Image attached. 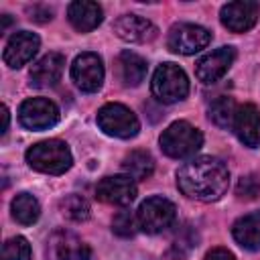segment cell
<instances>
[{
  "instance_id": "24",
  "label": "cell",
  "mask_w": 260,
  "mask_h": 260,
  "mask_svg": "<svg viewBox=\"0 0 260 260\" xmlns=\"http://www.w3.org/2000/svg\"><path fill=\"white\" fill-rule=\"evenodd\" d=\"M59 207L63 211L65 217L73 219V221H85L89 217V203L83 195H77V193H71V195H65L61 201H59Z\"/></svg>"
},
{
  "instance_id": "32",
  "label": "cell",
  "mask_w": 260,
  "mask_h": 260,
  "mask_svg": "<svg viewBox=\"0 0 260 260\" xmlns=\"http://www.w3.org/2000/svg\"><path fill=\"white\" fill-rule=\"evenodd\" d=\"M8 24H10V16H8V14H4V16H2V26H0V30L4 32V30L8 28Z\"/></svg>"
},
{
  "instance_id": "8",
  "label": "cell",
  "mask_w": 260,
  "mask_h": 260,
  "mask_svg": "<svg viewBox=\"0 0 260 260\" xmlns=\"http://www.w3.org/2000/svg\"><path fill=\"white\" fill-rule=\"evenodd\" d=\"M71 79L85 93L98 91L102 87V83H104V63H102V57L98 53H91V51L77 55L73 65H71Z\"/></svg>"
},
{
  "instance_id": "11",
  "label": "cell",
  "mask_w": 260,
  "mask_h": 260,
  "mask_svg": "<svg viewBox=\"0 0 260 260\" xmlns=\"http://www.w3.org/2000/svg\"><path fill=\"white\" fill-rule=\"evenodd\" d=\"M95 195L100 201L108 205L126 207L136 199V185H134V179H130L128 175L104 177L95 187Z\"/></svg>"
},
{
  "instance_id": "31",
  "label": "cell",
  "mask_w": 260,
  "mask_h": 260,
  "mask_svg": "<svg viewBox=\"0 0 260 260\" xmlns=\"http://www.w3.org/2000/svg\"><path fill=\"white\" fill-rule=\"evenodd\" d=\"M2 120H4L2 132H6V128H8V108H6V106H2Z\"/></svg>"
},
{
  "instance_id": "5",
  "label": "cell",
  "mask_w": 260,
  "mask_h": 260,
  "mask_svg": "<svg viewBox=\"0 0 260 260\" xmlns=\"http://www.w3.org/2000/svg\"><path fill=\"white\" fill-rule=\"evenodd\" d=\"M98 126L116 138H134L140 130L136 114L124 104H106L98 110Z\"/></svg>"
},
{
  "instance_id": "28",
  "label": "cell",
  "mask_w": 260,
  "mask_h": 260,
  "mask_svg": "<svg viewBox=\"0 0 260 260\" xmlns=\"http://www.w3.org/2000/svg\"><path fill=\"white\" fill-rule=\"evenodd\" d=\"M28 14H30V18L32 20H37V22H47V20H51L53 16V12H51V8H47V6H41V4H37V6H30L28 10H26Z\"/></svg>"
},
{
  "instance_id": "17",
  "label": "cell",
  "mask_w": 260,
  "mask_h": 260,
  "mask_svg": "<svg viewBox=\"0 0 260 260\" xmlns=\"http://www.w3.org/2000/svg\"><path fill=\"white\" fill-rule=\"evenodd\" d=\"M63 67H65V57L61 53H47L32 65L30 83L35 87H51L61 79Z\"/></svg>"
},
{
  "instance_id": "4",
  "label": "cell",
  "mask_w": 260,
  "mask_h": 260,
  "mask_svg": "<svg viewBox=\"0 0 260 260\" xmlns=\"http://www.w3.org/2000/svg\"><path fill=\"white\" fill-rule=\"evenodd\" d=\"M152 95L162 104H175L187 98L189 79L185 71L175 63H162L152 75Z\"/></svg>"
},
{
  "instance_id": "15",
  "label": "cell",
  "mask_w": 260,
  "mask_h": 260,
  "mask_svg": "<svg viewBox=\"0 0 260 260\" xmlns=\"http://www.w3.org/2000/svg\"><path fill=\"white\" fill-rule=\"evenodd\" d=\"M114 32L128 43H148L156 37V26L138 14H124L114 22Z\"/></svg>"
},
{
  "instance_id": "14",
  "label": "cell",
  "mask_w": 260,
  "mask_h": 260,
  "mask_svg": "<svg viewBox=\"0 0 260 260\" xmlns=\"http://www.w3.org/2000/svg\"><path fill=\"white\" fill-rule=\"evenodd\" d=\"M39 45H41V41H39V37H37L35 32L18 30V32H14V35L8 39V43H6V47H4L2 59H4V63H6L8 67L18 69V67L26 65V63L35 57V53L39 51Z\"/></svg>"
},
{
  "instance_id": "10",
  "label": "cell",
  "mask_w": 260,
  "mask_h": 260,
  "mask_svg": "<svg viewBox=\"0 0 260 260\" xmlns=\"http://www.w3.org/2000/svg\"><path fill=\"white\" fill-rule=\"evenodd\" d=\"M47 260H91V252L73 232L55 230L47 242Z\"/></svg>"
},
{
  "instance_id": "22",
  "label": "cell",
  "mask_w": 260,
  "mask_h": 260,
  "mask_svg": "<svg viewBox=\"0 0 260 260\" xmlns=\"http://www.w3.org/2000/svg\"><path fill=\"white\" fill-rule=\"evenodd\" d=\"M10 209H12V217L22 225L35 223L39 219V215H41V205H39L37 197L30 195V193H18L12 199Z\"/></svg>"
},
{
  "instance_id": "6",
  "label": "cell",
  "mask_w": 260,
  "mask_h": 260,
  "mask_svg": "<svg viewBox=\"0 0 260 260\" xmlns=\"http://www.w3.org/2000/svg\"><path fill=\"white\" fill-rule=\"evenodd\" d=\"M175 215H177L175 203L169 201L167 197L154 195L140 203V207L136 211V221L142 232L158 234V232L171 228V223L175 221Z\"/></svg>"
},
{
  "instance_id": "20",
  "label": "cell",
  "mask_w": 260,
  "mask_h": 260,
  "mask_svg": "<svg viewBox=\"0 0 260 260\" xmlns=\"http://www.w3.org/2000/svg\"><path fill=\"white\" fill-rule=\"evenodd\" d=\"M234 240L246 250H260V211L240 217L232 228Z\"/></svg>"
},
{
  "instance_id": "29",
  "label": "cell",
  "mask_w": 260,
  "mask_h": 260,
  "mask_svg": "<svg viewBox=\"0 0 260 260\" xmlns=\"http://www.w3.org/2000/svg\"><path fill=\"white\" fill-rule=\"evenodd\" d=\"M205 260H236V256L228 248H213L205 254Z\"/></svg>"
},
{
  "instance_id": "3",
  "label": "cell",
  "mask_w": 260,
  "mask_h": 260,
  "mask_svg": "<svg viewBox=\"0 0 260 260\" xmlns=\"http://www.w3.org/2000/svg\"><path fill=\"white\" fill-rule=\"evenodd\" d=\"M203 144V134L185 120L173 122L160 134V148L171 158H187L193 156Z\"/></svg>"
},
{
  "instance_id": "13",
  "label": "cell",
  "mask_w": 260,
  "mask_h": 260,
  "mask_svg": "<svg viewBox=\"0 0 260 260\" xmlns=\"http://www.w3.org/2000/svg\"><path fill=\"white\" fill-rule=\"evenodd\" d=\"M234 59H236L234 47H219V49L207 53L205 57H201L197 61L195 75L203 83H215L217 79H221L228 73V69L232 67Z\"/></svg>"
},
{
  "instance_id": "19",
  "label": "cell",
  "mask_w": 260,
  "mask_h": 260,
  "mask_svg": "<svg viewBox=\"0 0 260 260\" xmlns=\"http://www.w3.org/2000/svg\"><path fill=\"white\" fill-rule=\"evenodd\" d=\"M116 73L124 85H128V87L140 85L146 77V61L138 53L122 51L116 59Z\"/></svg>"
},
{
  "instance_id": "23",
  "label": "cell",
  "mask_w": 260,
  "mask_h": 260,
  "mask_svg": "<svg viewBox=\"0 0 260 260\" xmlns=\"http://www.w3.org/2000/svg\"><path fill=\"white\" fill-rule=\"evenodd\" d=\"M236 110L238 108H236V104H234L232 98L219 95L209 106V120L217 128H232L234 126V118H236Z\"/></svg>"
},
{
  "instance_id": "7",
  "label": "cell",
  "mask_w": 260,
  "mask_h": 260,
  "mask_svg": "<svg viewBox=\"0 0 260 260\" xmlns=\"http://www.w3.org/2000/svg\"><path fill=\"white\" fill-rule=\"evenodd\" d=\"M18 120L28 130H47L59 122V108L47 98H30L20 104Z\"/></svg>"
},
{
  "instance_id": "21",
  "label": "cell",
  "mask_w": 260,
  "mask_h": 260,
  "mask_svg": "<svg viewBox=\"0 0 260 260\" xmlns=\"http://www.w3.org/2000/svg\"><path fill=\"white\" fill-rule=\"evenodd\" d=\"M122 169L126 171V175L134 181H144L152 175L154 171V158L150 156V152L146 150H132L130 154L124 156L122 160Z\"/></svg>"
},
{
  "instance_id": "1",
  "label": "cell",
  "mask_w": 260,
  "mask_h": 260,
  "mask_svg": "<svg viewBox=\"0 0 260 260\" xmlns=\"http://www.w3.org/2000/svg\"><path fill=\"white\" fill-rule=\"evenodd\" d=\"M230 185L228 167L215 156H197L177 171V187L183 195L211 203L217 201Z\"/></svg>"
},
{
  "instance_id": "26",
  "label": "cell",
  "mask_w": 260,
  "mask_h": 260,
  "mask_svg": "<svg viewBox=\"0 0 260 260\" xmlns=\"http://www.w3.org/2000/svg\"><path fill=\"white\" fill-rule=\"evenodd\" d=\"M136 228H138V221H136V215H132L130 211H118L112 219V230L116 236L120 238H132L136 234Z\"/></svg>"
},
{
  "instance_id": "9",
  "label": "cell",
  "mask_w": 260,
  "mask_h": 260,
  "mask_svg": "<svg viewBox=\"0 0 260 260\" xmlns=\"http://www.w3.org/2000/svg\"><path fill=\"white\" fill-rule=\"evenodd\" d=\"M211 41V32L199 24H191V22H181L175 24L169 32V49L181 55H193L201 49H205Z\"/></svg>"
},
{
  "instance_id": "18",
  "label": "cell",
  "mask_w": 260,
  "mask_h": 260,
  "mask_svg": "<svg viewBox=\"0 0 260 260\" xmlns=\"http://www.w3.org/2000/svg\"><path fill=\"white\" fill-rule=\"evenodd\" d=\"M67 16H69V22L73 24L75 30H79V32H89V30H93V28L102 22L104 12H102V8H100L98 2L75 0V2L69 4Z\"/></svg>"
},
{
  "instance_id": "30",
  "label": "cell",
  "mask_w": 260,
  "mask_h": 260,
  "mask_svg": "<svg viewBox=\"0 0 260 260\" xmlns=\"http://www.w3.org/2000/svg\"><path fill=\"white\" fill-rule=\"evenodd\" d=\"M162 260H185V256H183V252H181L179 248H173V250H169V252L162 256Z\"/></svg>"
},
{
  "instance_id": "25",
  "label": "cell",
  "mask_w": 260,
  "mask_h": 260,
  "mask_svg": "<svg viewBox=\"0 0 260 260\" xmlns=\"http://www.w3.org/2000/svg\"><path fill=\"white\" fill-rule=\"evenodd\" d=\"M2 260H30V246L22 236L6 240L2 246Z\"/></svg>"
},
{
  "instance_id": "12",
  "label": "cell",
  "mask_w": 260,
  "mask_h": 260,
  "mask_svg": "<svg viewBox=\"0 0 260 260\" xmlns=\"http://www.w3.org/2000/svg\"><path fill=\"white\" fill-rule=\"evenodd\" d=\"M221 24L232 32H244L250 30L258 16H260V4L252 0H236L221 6Z\"/></svg>"
},
{
  "instance_id": "27",
  "label": "cell",
  "mask_w": 260,
  "mask_h": 260,
  "mask_svg": "<svg viewBox=\"0 0 260 260\" xmlns=\"http://www.w3.org/2000/svg\"><path fill=\"white\" fill-rule=\"evenodd\" d=\"M236 193L240 199H256L260 195V179L256 175H246L238 181Z\"/></svg>"
},
{
  "instance_id": "16",
  "label": "cell",
  "mask_w": 260,
  "mask_h": 260,
  "mask_svg": "<svg viewBox=\"0 0 260 260\" xmlns=\"http://www.w3.org/2000/svg\"><path fill=\"white\" fill-rule=\"evenodd\" d=\"M234 132L250 148H256L260 144V112L254 104H244L236 110L234 118Z\"/></svg>"
},
{
  "instance_id": "2",
  "label": "cell",
  "mask_w": 260,
  "mask_h": 260,
  "mask_svg": "<svg viewBox=\"0 0 260 260\" xmlns=\"http://www.w3.org/2000/svg\"><path fill=\"white\" fill-rule=\"evenodd\" d=\"M26 162L39 173L63 175L71 167L73 156L63 140H43L26 150Z\"/></svg>"
}]
</instances>
